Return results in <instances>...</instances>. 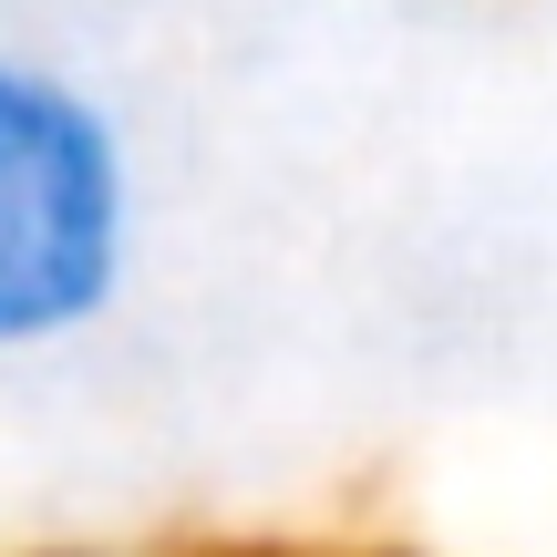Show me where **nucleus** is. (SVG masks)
I'll list each match as a JSON object with an SVG mask.
<instances>
[{
  "label": "nucleus",
  "mask_w": 557,
  "mask_h": 557,
  "mask_svg": "<svg viewBox=\"0 0 557 557\" xmlns=\"http://www.w3.org/2000/svg\"><path fill=\"white\" fill-rule=\"evenodd\" d=\"M135 259V165L73 73L0 52V351L73 341Z\"/></svg>",
  "instance_id": "f257e3e1"
}]
</instances>
